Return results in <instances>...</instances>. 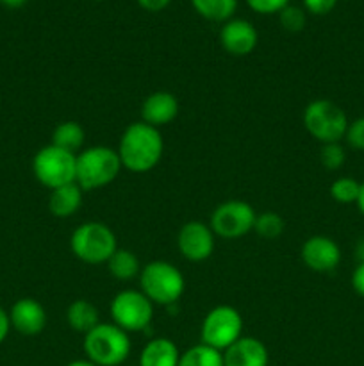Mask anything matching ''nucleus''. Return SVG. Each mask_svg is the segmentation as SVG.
<instances>
[{
  "label": "nucleus",
  "mask_w": 364,
  "mask_h": 366,
  "mask_svg": "<svg viewBox=\"0 0 364 366\" xmlns=\"http://www.w3.org/2000/svg\"><path fill=\"white\" fill-rule=\"evenodd\" d=\"M66 322L79 335H88L100 324V311L93 302L86 299H77L68 306Z\"/></svg>",
  "instance_id": "obj_19"
},
{
  "label": "nucleus",
  "mask_w": 364,
  "mask_h": 366,
  "mask_svg": "<svg viewBox=\"0 0 364 366\" xmlns=\"http://www.w3.org/2000/svg\"><path fill=\"white\" fill-rule=\"evenodd\" d=\"M95 2H100V0H95Z\"/></svg>",
  "instance_id": "obj_38"
},
{
  "label": "nucleus",
  "mask_w": 364,
  "mask_h": 366,
  "mask_svg": "<svg viewBox=\"0 0 364 366\" xmlns=\"http://www.w3.org/2000/svg\"><path fill=\"white\" fill-rule=\"evenodd\" d=\"M360 182L353 177H338L330 184V197L338 204H355Z\"/></svg>",
  "instance_id": "obj_25"
},
{
  "label": "nucleus",
  "mask_w": 364,
  "mask_h": 366,
  "mask_svg": "<svg viewBox=\"0 0 364 366\" xmlns=\"http://www.w3.org/2000/svg\"><path fill=\"white\" fill-rule=\"evenodd\" d=\"M243 336V317L236 307L216 306L207 311L200 327V343L225 352Z\"/></svg>",
  "instance_id": "obj_8"
},
{
  "label": "nucleus",
  "mask_w": 364,
  "mask_h": 366,
  "mask_svg": "<svg viewBox=\"0 0 364 366\" xmlns=\"http://www.w3.org/2000/svg\"><path fill=\"white\" fill-rule=\"evenodd\" d=\"M86 360L96 366H123L132 350L128 332L114 324L100 322L93 331L84 335L82 342Z\"/></svg>",
  "instance_id": "obj_3"
},
{
  "label": "nucleus",
  "mask_w": 364,
  "mask_h": 366,
  "mask_svg": "<svg viewBox=\"0 0 364 366\" xmlns=\"http://www.w3.org/2000/svg\"><path fill=\"white\" fill-rule=\"evenodd\" d=\"M178 366H225L223 352L203 343H196L181 354Z\"/></svg>",
  "instance_id": "obj_23"
},
{
  "label": "nucleus",
  "mask_w": 364,
  "mask_h": 366,
  "mask_svg": "<svg viewBox=\"0 0 364 366\" xmlns=\"http://www.w3.org/2000/svg\"><path fill=\"white\" fill-rule=\"evenodd\" d=\"M302 261L316 274H328L341 263V249L328 236H310L302 245Z\"/></svg>",
  "instance_id": "obj_12"
},
{
  "label": "nucleus",
  "mask_w": 364,
  "mask_h": 366,
  "mask_svg": "<svg viewBox=\"0 0 364 366\" xmlns=\"http://www.w3.org/2000/svg\"><path fill=\"white\" fill-rule=\"evenodd\" d=\"M302 120L305 131L321 145L345 139L350 124L345 111L328 99H316L307 104Z\"/></svg>",
  "instance_id": "obj_6"
},
{
  "label": "nucleus",
  "mask_w": 364,
  "mask_h": 366,
  "mask_svg": "<svg viewBox=\"0 0 364 366\" xmlns=\"http://www.w3.org/2000/svg\"><path fill=\"white\" fill-rule=\"evenodd\" d=\"M116 152L125 170L132 174H146L153 170L163 157V134L159 129L145 122H134L121 134Z\"/></svg>",
  "instance_id": "obj_1"
},
{
  "label": "nucleus",
  "mask_w": 364,
  "mask_h": 366,
  "mask_svg": "<svg viewBox=\"0 0 364 366\" xmlns=\"http://www.w3.org/2000/svg\"><path fill=\"white\" fill-rule=\"evenodd\" d=\"M75 167H77V154L59 149L52 143L39 149L32 159V174L36 181L50 192L75 182Z\"/></svg>",
  "instance_id": "obj_7"
},
{
  "label": "nucleus",
  "mask_w": 364,
  "mask_h": 366,
  "mask_svg": "<svg viewBox=\"0 0 364 366\" xmlns=\"http://www.w3.org/2000/svg\"><path fill=\"white\" fill-rule=\"evenodd\" d=\"M346 161V150L341 143H325L320 149V163L323 164L327 170L334 172L345 164Z\"/></svg>",
  "instance_id": "obj_27"
},
{
  "label": "nucleus",
  "mask_w": 364,
  "mask_h": 366,
  "mask_svg": "<svg viewBox=\"0 0 364 366\" xmlns=\"http://www.w3.org/2000/svg\"><path fill=\"white\" fill-rule=\"evenodd\" d=\"M352 286L355 290V293L364 299V261L355 267L352 274Z\"/></svg>",
  "instance_id": "obj_31"
},
{
  "label": "nucleus",
  "mask_w": 364,
  "mask_h": 366,
  "mask_svg": "<svg viewBox=\"0 0 364 366\" xmlns=\"http://www.w3.org/2000/svg\"><path fill=\"white\" fill-rule=\"evenodd\" d=\"M106 264L109 274L116 281H132V279L139 277V272L143 268L139 264L138 256L127 249H116V252L111 256V259Z\"/></svg>",
  "instance_id": "obj_21"
},
{
  "label": "nucleus",
  "mask_w": 364,
  "mask_h": 366,
  "mask_svg": "<svg viewBox=\"0 0 364 366\" xmlns=\"http://www.w3.org/2000/svg\"><path fill=\"white\" fill-rule=\"evenodd\" d=\"M225 366H268L270 352L261 340L241 336L223 352Z\"/></svg>",
  "instance_id": "obj_15"
},
{
  "label": "nucleus",
  "mask_w": 364,
  "mask_h": 366,
  "mask_svg": "<svg viewBox=\"0 0 364 366\" xmlns=\"http://www.w3.org/2000/svg\"><path fill=\"white\" fill-rule=\"evenodd\" d=\"M86 132L79 122L66 120L61 122L52 132V145L59 147V149L68 150L71 154L81 152L82 145H84Z\"/></svg>",
  "instance_id": "obj_20"
},
{
  "label": "nucleus",
  "mask_w": 364,
  "mask_h": 366,
  "mask_svg": "<svg viewBox=\"0 0 364 366\" xmlns=\"http://www.w3.org/2000/svg\"><path fill=\"white\" fill-rule=\"evenodd\" d=\"M11 329H13V327H11L9 311H6L2 306H0V345L6 342V338L9 336Z\"/></svg>",
  "instance_id": "obj_33"
},
{
  "label": "nucleus",
  "mask_w": 364,
  "mask_h": 366,
  "mask_svg": "<svg viewBox=\"0 0 364 366\" xmlns=\"http://www.w3.org/2000/svg\"><path fill=\"white\" fill-rule=\"evenodd\" d=\"M246 6L259 14H278L289 0H246Z\"/></svg>",
  "instance_id": "obj_29"
},
{
  "label": "nucleus",
  "mask_w": 364,
  "mask_h": 366,
  "mask_svg": "<svg viewBox=\"0 0 364 366\" xmlns=\"http://www.w3.org/2000/svg\"><path fill=\"white\" fill-rule=\"evenodd\" d=\"M184 275L168 261H150L139 272V292L153 306H173L184 295Z\"/></svg>",
  "instance_id": "obj_4"
},
{
  "label": "nucleus",
  "mask_w": 364,
  "mask_h": 366,
  "mask_svg": "<svg viewBox=\"0 0 364 366\" xmlns=\"http://www.w3.org/2000/svg\"><path fill=\"white\" fill-rule=\"evenodd\" d=\"M82 195H84V192H82L77 182L52 189L49 197V211L56 218L74 217L81 209Z\"/></svg>",
  "instance_id": "obj_18"
},
{
  "label": "nucleus",
  "mask_w": 364,
  "mask_h": 366,
  "mask_svg": "<svg viewBox=\"0 0 364 366\" xmlns=\"http://www.w3.org/2000/svg\"><path fill=\"white\" fill-rule=\"evenodd\" d=\"M139 6L145 11H150V13H159V11L166 9L171 4V0H138Z\"/></svg>",
  "instance_id": "obj_32"
},
{
  "label": "nucleus",
  "mask_w": 364,
  "mask_h": 366,
  "mask_svg": "<svg viewBox=\"0 0 364 366\" xmlns=\"http://www.w3.org/2000/svg\"><path fill=\"white\" fill-rule=\"evenodd\" d=\"M257 213L248 202L239 199L225 200L211 213L209 227L223 239H238L253 231Z\"/></svg>",
  "instance_id": "obj_10"
},
{
  "label": "nucleus",
  "mask_w": 364,
  "mask_h": 366,
  "mask_svg": "<svg viewBox=\"0 0 364 366\" xmlns=\"http://www.w3.org/2000/svg\"><path fill=\"white\" fill-rule=\"evenodd\" d=\"M189 2L200 16L218 24H225L234 18L238 9V0H189Z\"/></svg>",
  "instance_id": "obj_22"
},
{
  "label": "nucleus",
  "mask_w": 364,
  "mask_h": 366,
  "mask_svg": "<svg viewBox=\"0 0 364 366\" xmlns=\"http://www.w3.org/2000/svg\"><path fill=\"white\" fill-rule=\"evenodd\" d=\"M113 324L125 332H141L150 327L153 320V304L139 290H121L111 300Z\"/></svg>",
  "instance_id": "obj_9"
},
{
  "label": "nucleus",
  "mask_w": 364,
  "mask_h": 366,
  "mask_svg": "<svg viewBox=\"0 0 364 366\" xmlns=\"http://www.w3.org/2000/svg\"><path fill=\"white\" fill-rule=\"evenodd\" d=\"M181 354L173 340L157 336L145 343L139 354L138 366H178Z\"/></svg>",
  "instance_id": "obj_17"
},
{
  "label": "nucleus",
  "mask_w": 364,
  "mask_h": 366,
  "mask_svg": "<svg viewBox=\"0 0 364 366\" xmlns=\"http://www.w3.org/2000/svg\"><path fill=\"white\" fill-rule=\"evenodd\" d=\"M178 100L170 92H153L145 99L141 106V122L159 129L161 125H168L178 117Z\"/></svg>",
  "instance_id": "obj_16"
},
{
  "label": "nucleus",
  "mask_w": 364,
  "mask_h": 366,
  "mask_svg": "<svg viewBox=\"0 0 364 366\" xmlns=\"http://www.w3.org/2000/svg\"><path fill=\"white\" fill-rule=\"evenodd\" d=\"M70 249L82 263L103 264L116 252L118 239L109 225L102 222H86L71 232Z\"/></svg>",
  "instance_id": "obj_5"
},
{
  "label": "nucleus",
  "mask_w": 364,
  "mask_h": 366,
  "mask_svg": "<svg viewBox=\"0 0 364 366\" xmlns=\"http://www.w3.org/2000/svg\"><path fill=\"white\" fill-rule=\"evenodd\" d=\"M278 21H280V27L288 32H300L303 31L307 24L305 11L298 6H285L284 9L278 13Z\"/></svg>",
  "instance_id": "obj_26"
},
{
  "label": "nucleus",
  "mask_w": 364,
  "mask_h": 366,
  "mask_svg": "<svg viewBox=\"0 0 364 366\" xmlns=\"http://www.w3.org/2000/svg\"><path fill=\"white\" fill-rule=\"evenodd\" d=\"M284 218L275 211H264V213L257 214L256 224H253V231L264 239H277L284 232Z\"/></svg>",
  "instance_id": "obj_24"
},
{
  "label": "nucleus",
  "mask_w": 364,
  "mask_h": 366,
  "mask_svg": "<svg viewBox=\"0 0 364 366\" xmlns=\"http://www.w3.org/2000/svg\"><path fill=\"white\" fill-rule=\"evenodd\" d=\"M355 206L357 209H359V213L364 217V182H360V192H359V197H357Z\"/></svg>",
  "instance_id": "obj_34"
},
{
  "label": "nucleus",
  "mask_w": 364,
  "mask_h": 366,
  "mask_svg": "<svg viewBox=\"0 0 364 366\" xmlns=\"http://www.w3.org/2000/svg\"><path fill=\"white\" fill-rule=\"evenodd\" d=\"M11 327L24 336H36L45 329L46 311L36 299L25 297L16 300L9 310Z\"/></svg>",
  "instance_id": "obj_14"
},
{
  "label": "nucleus",
  "mask_w": 364,
  "mask_h": 366,
  "mask_svg": "<svg viewBox=\"0 0 364 366\" xmlns=\"http://www.w3.org/2000/svg\"><path fill=\"white\" fill-rule=\"evenodd\" d=\"M335 4H338V0H303V7L316 16L330 13Z\"/></svg>",
  "instance_id": "obj_30"
},
{
  "label": "nucleus",
  "mask_w": 364,
  "mask_h": 366,
  "mask_svg": "<svg viewBox=\"0 0 364 366\" xmlns=\"http://www.w3.org/2000/svg\"><path fill=\"white\" fill-rule=\"evenodd\" d=\"M355 254H357V257H359V263H363L364 261V238L359 239V243H357Z\"/></svg>",
  "instance_id": "obj_36"
},
{
  "label": "nucleus",
  "mask_w": 364,
  "mask_h": 366,
  "mask_svg": "<svg viewBox=\"0 0 364 366\" xmlns=\"http://www.w3.org/2000/svg\"><path fill=\"white\" fill-rule=\"evenodd\" d=\"M214 247H216V234L209 224L203 222H186L177 234L178 252L191 263H202L209 259L214 252Z\"/></svg>",
  "instance_id": "obj_11"
},
{
  "label": "nucleus",
  "mask_w": 364,
  "mask_h": 366,
  "mask_svg": "<svg viewBox=\"0 0 364 366\" xmlns=\"http://www.w3.org/2000/svg\"><path fill=\"white\" fill-rule=\"evenodd\" d=\"M121 168L123 167L116 149L106 145L88 147L77 154L75 182L81 186L82 192L102 189L113 184Z\"/></svg>",
  "instance_id": "obj_2"
},
{
  "label": "nucleus",
  "mask_w": 364,
  "mask_h": 366,
  "mask_svg": "<svg viewBox=\"0 0 364 366\" xmlns=\"http://www.w3.org/2000/svg\"><path fill=\"white\" fill-rule=\"evenodd\" d=\"M257 41H259L257 29L243 18H231L220 29V43L225 52H228L231 56H248L256 50Z\"/></svg>",
  "instance_id": "obj_13"
},
{
  "label": "nucleus",
  "mask_w": 364,
  "mask_h": 366,
  "mask_svg": "<svg viewBox=\"0 0 364 366\" xmlns=\"http://www.w3.org/2000/svg\"><path fill=\"white\" fill-rule=\"evenodd\" d=\"M66 366H96L95 363H91L89 360H75L71 363H68Z\"/></svg>",
  "instance_id": "obj_37"
},
{
  "label": "nucleus",
  "mask_w": 364,
  "mask_h": 366,
  "mask_svg": "<svg viewBox=\"0 0 364 366\" xmlns=\"http://www.w3.org/2000/svg\"><path fill=\"white\" fill-rule=\"evenodd\" d=\"M0 2H2L6 7H11V9H16V7L24 6V4L27 2V0H0Z\"/></svg>",
  "instance_id": "obj_35"
},
{
  "label": "nucleus",
  "mask_w": 364,
  "mask_h": 366,
  "mask_svg": "<svg viewBox=\"0 0 364 366\" xmlns=\"http://www.w3.org/2000/svg\"><path fill=\"white\" fill-rule=\"evenodd\" d=\"M345 139L348 147H352L353 150H363L364 152V117H359L353 122H350Z\"/></svg>",
  "instance_id": "obj_28"
}]
</instances>
